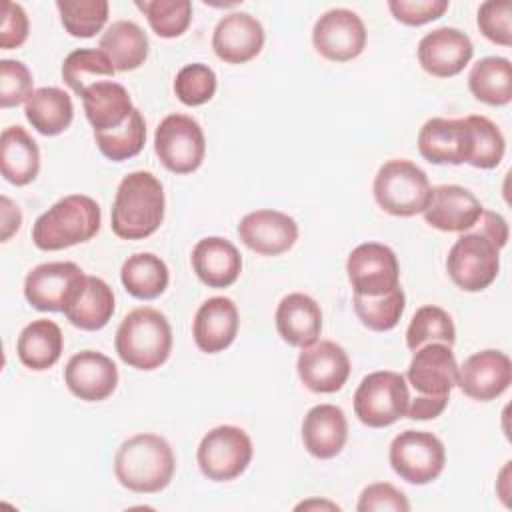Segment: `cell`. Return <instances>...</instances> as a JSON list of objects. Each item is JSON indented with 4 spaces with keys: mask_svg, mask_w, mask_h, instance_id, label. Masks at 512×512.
<instances>
[{
    "mask_svg": "<svg viewBox=\"0 0 512 512\" xmlns=\"http://www.w3.org/2000/svg\"><path fill=\"white\" fill-rule=\"evenodd\" d=\"M164 188L146 170L130 172L118 184L110 226L122 240H142L152 236L164 220Z\"/></svg>",
    "mask_w": 512,
    "mask_h": 512,
    "instance_id": "obj_1",
    "label": "cell"
},
{
    "mask_svg": "<svg viewBox=\"0 0 512 512\" xmlns=\"http://www.w3.org/2000/svg\"><path fill=\"white\" fill-rule=\"evenodd\" d=\"M176 470V458L170 444L150 432L134 434L124 440L114 456L116 480L138 494H156L164 490Z\"/></svg>",
    "mask_w": 512,
    "mask_h": 512,
    "instance_id": "obj_2",
    "label": "cell"
},
{
    "mask_svg": "<svg viewBox=\"0 0 512 512\" xmlns=\"http://www.w3.org/2000/svg\"><path fill=\"white\" fill-rule=\"evenodd\" d=\"M100 220L102 212L94 198L70 194L36 218L32 226V242L46 252L64 250L94 238L100 230Z\"/></svg>",
    "mask_w": 512,
    "mask_h": 512,
    "instance_id": "obj_3",
    "label": "cell"
},
{
    "mask_svg": "<svg viewBox=\"0 0 512 512\" xmlns=\"http://www.w3.org/2000/svg\"><path fill=\"white\" fill-rule=\"evenodd\" d=\"M114 346L120 360L130 368L156 370L168 360L172 350L170 322L156 308H134L120 322Z\"/></svg>",
    "mask_w": 512,
    "mask_h": 512,
    "instance_id": "obj_4",
    "label": "cell"
},
{
    "mask_svg": "<svg viewBox=\"0 0 512 512\" xmlns=\"http://www.w3.org/2000/svg\"><path fill=\"white\" fill-rule=\"evenodd\" d=\"M432 186L426 172L410 160L394 158L384 162L374 178L376 204L400 218H408L426 210Z\"/></svg>",
    "mask_w": 512,
    "mask_h": 512,
    "instance_id": "obj_5",
    "label": "cell"
},
{
    "mask_svg": "<svg viewBox=\"0 0 512 512\" xmlns=\"http://www.w3.org/2000/svg\"><path fill=\"white\" fill-rule=\"evenodd\" d=\"M410 392L406 378L392 370L370 372L354 392V414L370 428H386L406 416Z\"/></svg>",
    "mask_w": 512,
    "mask_h": 512,
    "instance_id": "obj_6",
    "label": "cell"
},
{
    "mask_svg": "<svg viewBox=\"0 0 512 512\" xmlns=\"http://www.w3.org/2000/svg\"><path fill=\"white\" fill-rule=\"evenodd\" d=\"M446 270L458 288L480 292L498 276L500 248L476 230L462 232L448 252Z\"/></svg>",
    "mask_w": 512,
    "mask_h": 512,
    "instance_id": "obj_7",
    "label": "cell"
},
{
    "mask_svg": "<svg viewBox=\"0 0 512 512\" xmlns=\"http://www.w3.org/2000/svg\"><path fill=\"white\" fill-rule=\"evenodd\" d=\"M252 454L250 436L238 426L222 424L204 434L198 444L196 460L208 480L228 482L248 468Z\"/></svg>",
    "mask_w": 512,
    "mask_h": 512,
    "instance_id": "obj_8",
    "label": "cell"
},
{
    "mask_svg": "<svg viewBox=\"0 0 512 512\" xmlns=\"http://www.w3.org/2000/svg\"><path fill=\"white\" fill-rule=\"evenodd\" d=\"M388 460L402 480L422 486L442 474L446 450L442 440L432 432L404 430L392 440Z\"/></svg>",
    "mask_w": 512,
    "mask_h": 512,
    "instance_id": "obj_9",
    "label": "cell"
},
{
    "mask_svg": "<svg viewBox=\"0 0 512 512\" xmlns=\"http://www.w3.org/2000/svg\"><path fill=\"white\" fill-rule=\"evenodd\" d=\"M154 150L166 170L190 174L198 170L204 160L206 138L192 116L168 114L154 132Z\"/></svg>",
    "mask_w": 512,
    "mask_h": 512,
    "instance_id": "obj_10",
    "label": "cell"
},
{
    "mask_svg": "<svg viewBox=\"0 0 512 512\" xmlns=\"http://www.w3.org/2000/svg\"><path fill=\"white\" fill-rule=\"evenodd\" d=\"M86 274L74 262H44L32 268L24 280L28 304L42 312H64L82 292Z\"/></svg>",
    "mask_w": 512,
    "mask_h": 512,
    "instance_id": "obj_11",
    "label": "cell"
},
{
    "mask_svg": "<svg viewBox=\"0 0 512 512\" xmlns=\"http://www.w3.org/2000/svg\"><path fill=\"white\" fill-rule=\"evenodd\" d=\"M354 294L382 296L400 286V264L392 248L380 242L358 244L346 260Z\"/></svg>",
    "mask_w": 512,
    "mask_h": 512,
    "instance_id": "obj_12",
    "label": "cell"
},
{
    "mask_svg": "<svg viewBox=\"0 0 512 512\" xmlns=\"http://www.w3.org/2000/svg\"><path fill=\"white\" fill-rule=\"evenodd\" d=\"M312 42L318 54L326 60L348 62L364 52L366 26L356 12L348 8H332L316 20Z\"/></svg>",
    "mask_w": 512,
    "mask_h": 512,
    "instance_id": "obj_13",
    "label": "cell"
},
{
    "mask_svg": "<svg viewBox=\"0 0 512 512\" xmlns=\"http://www.w3.org/2000/svg\"><path fill=\"white\" fill-rule=\"evenodd\" d=\"M474 150L472 126L466 118H430L418 132V152L432 164L470 162Z\"/></svg>",
    "mask_w": 512,
    "mask_h": 512,
    "instance_id": "obj_14",
    "label": "cell"
},
{
    "mask_svg": "<svg viewBox=\"0 0 512 512\" xmlns=\"http://www.w3.org/2000/svg\"><path fill=\"white\" fill-rule=\"evenodd\" d=\"M296 370L308 390L316 394H332L346 384L350 376V358L340 344L320 340L302 348Z\"/></svg>",
    "mask_w": 512,
    "mask_h": 512,
    "instance_id": "obj_15",
    "label": "cell"
},
{
    "mask_svg": "<svg viewBox=\"0 0 512 512\" xmlns=\"http://www.w3.org/2000/svg\"><path fill=\"white\" fill-rule=\"evenodd\" d=\"M512 382V362L500 350H480L458 366L456 386L472 400L490 402L502 396Z\"/></svg>",
    "mask_w": 512,
    "mask_h": 512,
    "instance_id": "obj_16",
    "label": "cell"
},
{
    "mask_svg": "<svg viewBox=\"0 0 512 512\" xmlns=\"http://www.w3.org/2000/svg\"><path fill=\"white\" fill-rule=\"evenodd\" d=\"M420 66L436 78H452L464 70L474 56L472 40L458 28H436L418 42Z\"/></svg>",
    "mask_w": 512,
    "mask_h": 512,
    "instance_id": "obj_17",
    "label": "cell"
},
{
    "mask_svg": "<svg viewBox=\"0 0 512 512\" xmlns=\"http://www.w3.org/2000/svg\"><path fill=\"white\" fill-rule=\"evenodd\" d=\"M64 382L76 398L84 402H100L116 390L118 368L106 354L82 350L68 360Z\"/></svg>",
    "mask_w": 512,
    "mask_h": 512,
    "instance_id": "obj_18",
    "label": "cell"
},
{
    "mask_svg": "<svg viewBox=\"0 0 512 512\" xmlns=\"http://www.w3.org/2000/svg\"><path fill=\"white\" fill-rule=\"evenodd\" d=\"M240 240L262 256H280L298 240V224L278 210H254L238 224Z\"/></svg>",
    "mask_w": 512,
    "mask_h": 512,
    "instance_id": "obj_19",
    "label": "cell"
},
{
    "mask_svg": "<svg viewBox=\"0 0 512 512\" xmlns=\"http://www.w3.org/2000/svg\"><path fill=\"white\" fill-rule=\"evenodd\" d=\"M406 378L418 394L450 396L458 382V362L452 346L430 342L414 350Z\"/></svg>",
    "mask_w": 512,
    "mask_h": 512,
    "instance_id": "obj_20",
    "label": "cell"
},
{
    "mask_svg": "<svg viewBox=\"0 0 512 512\" xmlns=\"http://www.w3.org/2000/svg\"><path fill=\"white\" fill-rule=\"evenodd\" d=\"M480 200L458 184H440L432 188L424 220L442 232H468L482 216Z\"/></svg>",
    "mask_w": 512,
    "mask_h": 512,
    "instance_id": "obj_21",
    "label": "cell"
},
{
    "mask_svg": "<svg viewBox=\"0 0 512 512\" xmlns=\"http://www.w3.org/2000/svg\"><path fill=\"white\" fill-rule=\"evenodd\" d=\"M264 46V28L248 12H230L222 16L212 34V48L226 64H244L260 54Z\"/></svg>",
    "mask_w": 512,
    "mask_h": 512,
    "instance_id": "obj_22",
    "label": "cell"
},
{
    "mask_svg": "<svg viewBox=\"0 0 512 512\" xmlns=\"http://www.w3.org/2000/svg\"><path fill=\"white\" fill-rule=\"evenodd\" d=\"M238 308L226 296H214L200 304L192 322L196 346L206 354H216L228 348L238 334Z\"/></svg>",
    "mask_w": 512,
    "mask_h": 512,
    "instance_id": "obj_23",
    "label": "cell"
},
{
    "mask_svg": "<svg viewBox=\"0 0 512 512\" xmlns=\"http://www.w3.org/2000/svg\"><path fill=\"white\" fill-rule=\"evenodd\" d=\"M192 268L208 288H228L242 272V256L230 240L208 236L192 248Z\"/></svg>",
    "mask_w": 512,
    "mask_h": 512,
    "instance_id": "obj_24",
    "label": "cell"
},
{
    "mask_svg": "<svg viewBox=\"0 0 512 512\" xmlns=\"http://www.w3.org/2000/svg\"><path fill=\"white\" fill-rule=\"evenodd\" d=\"M348 438V422L344 410L334 404H318L310 408L302 420V444L320 460L334 458L342 452Z\"/></svg>",
    "mask_w": 512,
    "mask_h": 512,
    "instance_id": "obj_25",
    "label": "cell"
},
{
    "mask_svg": "<svg viewBox=\"0 0 512 512\" xmlns=\"http://www.w3.org/2000/svg\"><path fill=\"white\" fill-rule=\"evenodd\" d=\"M276 330L290 346H312L322 330V310L318 302L302 292L284 296L276 308Z\"/></svg>",
    "mask_w": 512,
    "mask_h": 512,
    "instance_id": "obj_26",
    "label": "cell"
},
{
    "mask_svg": "<svg viewBox=\"0 0 512 512\" xmlns=\"http://www.w3.org/2000/svg\"><path fill=\"white\" fill-rule=\"evenodd\" d=\"M80 98L94 132L118 128L134 110L128 90L114 80H102L98 84H92L84 90Z\"/></svg>",
    "mask_w": 512,
    "mask_h": 512,
    "instance_id": "obj_27",
    "label": "cell"
},
{
    "mask_svg": "<svg viewBox=\"0 0 512 512\" xmlns=\"http://www.w3.org/2000/svg\"><path fill=\"white\" fill-rule=\"evenodd\" d=\"M0 170L14 186L30 184L40 170V150L22 126H8L0 138Z\"/></svg>",
    "mask_w": 512,
    "mask_h": 512,
    "instance_id": "obj_28",
    "label": "cell"
},
{
    "mask_svg": "<svg viewBox=\"0 0 512 512\" xmlns=\"http://www.w3.org/2000/svg\"><path fill=\"white\" fill-rule=\"evenodd\" d=\"M62 348V330L48 318H38L24 326L16 342V354L20 362L36 372L52 368L60 360Z\"/></svg>",
    "mask_w": 512,
    "mask_h": 512,
    "instance_id": "obj_29",
    "label": "cell"
},
{
    "mask_svg": "<svg viewBox=\"0 0 512 512\" xmlns=\"http://www.w3.org/2000/svg\"><path fill=\"white\" fill-rule=\"evenodd\" d=\"M98 48L108 56L116 72L140 68L148 58V36L132 20L112 22L100 38Z\"/></svg>",
    "mask_w": 512,
    "mask_h": 512,
    "instance_id": "obj_30",
    "label": "cell"
},
{
    "mask_svg": "<svg viewBox=\"0 0 512 512\" xmlns=\"http://www.w3.org/2000/svg\"><path fill=\"white\" fill-rule=\"evenodd\" d=\"M26 120L44 136L62 134L74 118V106L68 92L56 86H42L32 92L24 104Z\"/></svg>",
    "mask_w": 512,
    "mask_h": 512,
    "instance_id": "obj_31",
    "label": "cell"
},
{
    "mask_svg": "<svg viewBox=\"0 0 512 512\" xmlns=\"http://www.w3.org/2000/svg\"><path fill=\"white\" fill-rule=\"evenodd\" d=\"M114 314V292L98 276H88L82 292L64 308V316L80 330H100Z\"/></svg>",
    "mask_w": 512,
    "mask_h": 512,
    "instance_id": "obj_32",
    "label": "cell"
},
{
    "mask_svg": "<svg viewBox=\"0 0 512 512\" xmlns=\"http://www.w3.org/2000/svg\"><path fill=\"white\" fill-rule=\"evenodd\" d=\"M472 96L490 106H506L512 100V64L502 56L478 60L468 74Z\"/></svg>",
    "mask_w": 512,
    "mask_h": 512,
    "instance_id": "obj_33",
    "label": "cell"
},
{
    "mask_svg": "<svg viewBox=\"0 0 512 512\" xmlns=\"http://www.w3.org/2000/svg\"><path fill=\"white\" fill-rule=\"evenodd\" d=\"M120 280L126 292L138 300H154L168 288V266L152 252H138L128 256L122 264Z\"/></svg>",
    "mask_w": 512,
    "mask_h": 512,
    "instance_id": "obj_34",
    "label": "cell"
},
{
    "mask_svg": "<svg viewBox=\"0 0 512 512\" xmlns=\"http://www.w3.org/2000/svg\"><path fill=\"white\" fill-rule=\"evenodd\" d=\"M114 66L100 48H78L62 62V78L66 86L82 96L86 88L114 76Z\"/></svg>",
    "mask_w": 512,
    "mask_h": 512,
    "instance_id": "obj_35",
    "label": "cell"
},
{
    "mask_svg": "<svg viewBox=\"0 0 512 512\" xmlns=\"http://www.w3.org/2000/svg\"><path fill=\"white\" fill-rule=\"evenodd\" d=\"M98 150L112 162H122L134 158L142 152L146 142V122L138 108L126 118L124 124L106 132H94Z\"/></svg>",
    "mask_w": 512,
    "mask_h": 512,
    "instance_id": "obj_36",
    "label": "cell"
},
{
    "mask_svg": "<svg viewBox=\"0 0 512 512\" xmlns=\"http://www.w3.org/2000/svg\"><path fill=\"white\" fill-rule=\"evenodd\" d=\"M430 342H440L446 346L456 342V328L450 314L434 304L420 306L406 330V346L412 352Z\"/></svg>",
    "mask_w": 512,
    "mask_h": 512,
    "instance_id": "obj_37",
    "label": "cell"
},
{
    "mask_svg": "<svg viewBox=\"0 0 512 512\" xmlns=\"http://www.w3.org/2000/svg\"><path fill=\"white\" fill-rule=\"evenodd\" d=\"M404 308H406V296L400 286L382 296L354 294V312L358 320L374 332L392 330L400 322Z\"/></svg>",
    "mask_w": 512,
    "mask_h": 512,
    "instance_id": "obj_38",
    "label": "cell"
},
{
    "mask_svg": "<svg viewBox=\"0 0 512 512\" xmlns=\"http://www.w3.org/2000/svg\"><path fill=\"white\" fill-rule=\"evenodd\" d=\"M64 30L74 38H92L108 20L106 0H58Z\"/></svg>",
    "mask_w": 512,
    "mask_h": 512,
    "instance_id": "obj_39",
    "label": "cell"
},
{
    "mask_svg": "<svg viewBox=\"0 0 512 512\" xmlns=\"http://www.w3.org/2000/svg\"><path fill=\"white\" fill-rule=\"evenodd\" d=\"M136 8L144 12L150 28L160 38H176L192 22V4L188 0H138Z\"/></svg>",
    "mask_w": 512,
    "mask_h": 512,
    "instance_id": "obj_40",
    "label": "cell"
},
{
    "mask_svg": "<svg viewBox=\"0 0 512 512\" xmlns=\"http://www.w3.org/2000/svg\"><path fill=\"white\" fill-rule=\"evenodd\" d=\"M468 122L474 134V150L468 164L480 170L496 168L502 162L506 150V140L500 128L486 116H468Z\"/></svg>",
    "mask_w": 512,
    "mask_h": 512,
    "instance_id": "obj_41",
    "label": "cell"
},
{
    "mask_svg": "<svg viewBox=\"0 0 512 512\" xmlns=\"http://www.w3.org/2000/svg\"><path fill=\"white\" fill-rule=\"evenodd\" d=\"M216 74L208 64L194 62L180 68L174 80V94L186 106H202L216 92Z\"/></svg>",
    "mask_w": 512,
    "mask_h": 512,
    "instance_id": "obj_42",
    "label": "cell"
},
{
    "mask_svg": "<svg viewBox=\"0 0 512 512\" xmlns=\"http://www.w3.org/2000/svg\"><path fill=\"white\" fill-rule=\"evenodd\" d=\"M32 72L20 60H0V106L10 108L26 104L32 96Z\"/></svg>",
    "mask_w": 512,
    "mask_h": 512,
    "instance_id": "obj_43",
    "label": "cell"
},
{
    "mask_svg": "<svg viewBox=\"0 0 512 512\" xmlns=\"http://www.w3.org/2000/svg\"><path fill=\"white\" fill-rule=\"evenodd\" d=\"M512 2L510 0H488L478 8V28L494 44L510 46L512 44Z\"/></svg>",
    "mask_w": 512,
    "mask_h": 512,
    "instance_id": "obj_44",
    "label": "cell"
},
{
    "mask_svg": "<svg viewBox=\"0 0 512 512\" xmlns=\"http://www.w3.org/2000/svg\"><path fill=\"white\" fill-rule=\"evenodd\" d=\"M358 512H408L410 502L396 486L388 482H374L360 492Z\"/></svg>",
    "mask_w": 512,
    "mask_h": 512,
    "instance_id": "obj_45",
    "label": "cell"
},
{
    "mask_svg": "<svg viewBox=\"0 0 512 512\" xmlns=\"http://www.w3.org/2000/svg\"><path fill=\"white\" fill-rule=\"evenodd\" d=\"M392 16L406 26H422L438 20L448 10V0H390Z\"/></svg>",
    "mask_w": 512,
    "mask_h": 512,
    "instance_id": "obj_46",
    "label": "cell"
},
{
    "mask_svg": "<svg viewBox=\"0 0 512 512\" xmlns=\"http://www.w3.org/2000/svg\"><path fill=\"white\" fill-rule=\"evenodd\" d=\"M28 16L24 8L16 2H4V16H2V28H0V46L2 50L18 48L28 38Z\"/></svg>",
    "mask_w": 512,
    "mask_h": 512,
    "instance_id": "obj_47",
    "label": "cell"
},
{
    "mask_svg": "<svg viewBox=\"0 0 512 512\" xmlns=\"http://www.w3.org/2000/svg\"><path fill=\"white\" fill-rule=\"evenodd\" d=\"M476 232H480L482 236H486L490 242H494L500 250L506 246L508 242V224L504 220V216H500L498 212L492 210H482V216L478 218V222L474 224Z\"/></svg>",
    "mask_w": 512,
    "mask_h": 512,
    "instance_id": "obj_48",
    "label": "cell"
},
{
    "mask_svg": "<svg viewBox=\"0 0 512 512\" xmlns=\"http://www.w3.org/2000/svg\"><path fill=\"white\" fill-rule=\"evenodd\" d=\"M448 406V396H426V394H418L410 404H408V412L406 416L410 420H430V418H438L444 408Z\"/></svg>",
    "mask_w": 512,
    "mask_h": 512,
    "instance_id": "obj_49",
    "label": "cell"
},
{
    "mask_svg": "<svg viewBox=\"0 0 512 512\" xmlns=\"http://www.w3.org/2000/svg\"><path fill=\"white\" fill-rule=\"evenodd\" d=\"M0 202H2V242H6L14 232H18L22 224V214L18 206L12 204L10 198L2 196Z\"/></svg>",
    "mask_w": 512,
    "mask_h": 512,
    "instance_id": "obj_50",
    "label": "cell"
},
{
    "mask_svg": "<svg viewBox=\"0 0 512 512\" xmlns=\"http://www.w3.org/2000/svg\"><path fill=\"white\" fill-rule=\"evenodd\" d=\"M312 506H316V508H318V506H320V508H324V506H326V508H330V510H340V506H336V504H332V502H324V500H320V502H318V500L302 502V504H298V506H296V510H302V508H312Z\"/></svg>",
    "mask_w": 512,
    "mask_h": 512,
    "instance_id": "obj_51",
    "label": "cell"
}]
</instances>
